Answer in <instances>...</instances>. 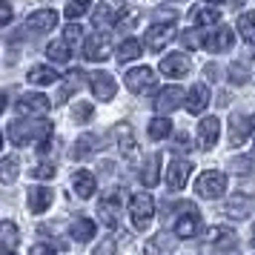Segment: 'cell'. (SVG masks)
I'll return each mask as SVG.
<instances>
[{
  "mask_svg": "<svg viewBox=\"0 0 255 255\" xmlns=\"http://www.w3.org/2000/svg\"><path fill=\"white\" fill-rule=\"evenodd\" d=\"M49 135H52V124L46 118H17L9 124V140L14 146H32L40 143V152H46L49 146Z\"/></svg>",
  "mask_w": 255,
  "mask_h": 255,
  "instance_id": "6da1fadb",
  "label": "cell"
},
{
  "mask_svg": "<svg viewBox=\"0 0 255 255\" xmlns=\"http://www.w3.org/2000/svg\"><path fill=\"white\" fill-rule=\"evenodd\" d=\"M152 215H155V201L146 192H135L132 201H129V218H132V227L135 230H146L152 224Z\"/></svg>",
  "mask_w": 255,
  "mask_h": 255,
  "instance_id": "7a4b0ae2",
  "label": "cell"
},
{
  "mask_svg": "<svg viewBox=\"0 0 255 255\" xmlns=\"http://www.w3.org/2000/svg\"><path fill=\"white\" fill-rule=\"evenodd\" d=\"M201 227H204V221H201V215L192 204H184L178 209V218H175V235L178 238H195Z\"/></svg>",
  "mask_w": 255,
  "mask_h": 255,
  "instance_id": "3957f363",
  "label": "cell"
},
{
  "mask_svg": "<svg viewBox=\"0 0 255 255\" xmlns=\"http://www.w3.org/2000/svg\"><path fill=\"white\" fill-rule=\"evenodd\" d=\"M121 207H124V195H121V189H109L101 201V207H98V218L104 221L106 227H121Z\"/></svg>",
  "mask_w": 255,
  "mask_h": 255,
  "instance_id": "277c9868",
  "label": "cell"
},
{
  "mask_svg": "<svg viewBox=\"0 0 255 255\" xmlns=\"http://www.w3.org/2000/svg\"><path fill=\"white\" fill-rule=\"evenodd\" d=\"M195 192L201 198H221L227 192V175L218 172V169H209L195 181Z\"/></svg>",
  "mask_w": 255,
  "mask_h": 255,
  "instance_id": "5b68a950",
  "label": "cell"
},
{
  "mask_svg": "<svg viewBox=\"0 0 255 255\" xmlns=\"http://www.w3.org/2000/svg\"><path fill=\"white\" fill-rule=\"evenodd\" d=\"M109 55H112V37L106 35V32H95L83 43V58L89 60V63H104Z\"/></svg>",
  "mask_w": 255,
  "mask_h": 255,
  "instance_id": "8992f818",
  "label": "cell"
},
{
  "mask_svg": "<svg viewBox=\"0 0 255 255\" xmlns=\"http://www.w3.org/2000/svg\"><path fill=\"white\" fill-rule=\"evenodd\" d=\"M189 175H192V163L186 161V158H175L169 163V169H166V186L178 192V189H184L186 181H189Z\"/></svg>",
  "mask_w": 255,
  "mask_h": 255,
  "instance_id": "52a82bcc",
  "label": "cell"
},
{
  "mask_svg": "<svg viewBox=\"0 0 255 255\" xmlns=\"http://www.w3.org/2000/svg\"><path fill=\"white\" fill-rule=\"evenodd\" d=\"M89 92L98 98V101H112L115 98V89H118V83L112 75H106V72H92L89 75Z\"/></svg>",
  "mask_w": 255,
  "mask_h": 255,
  "instance_id": "ba28073f",
  "label": "cell"
},
{
  "mask_svg": "<svg viewBox=\"0 0 255 255\" xmlns=\"http://www.w3.org/2000/svg\"><path fill=\"white\" fill-rule=\"evenodd\" d=\"M17 112L26 118H35V115H43L49 112V98L40 92H26L20 101H17Z\"/></svg>",
  "mask_w": 255,
  "mask_h": 255,
  "instance_id": "9c48e42d",
  "label": "cell"
},
{
  "mask_svg": "<svg viewBox=\"0 0 255 255\" xmlns=\"http://www.w3.org/2000/svg\"><path fill=\"white\" fill-rule=\"evenodd\" d=\"M124 81H127L129 92H146V89H152V83H155V72L149 66H135V69L127 72Z\"/></svg>",
  "mask_w": 255,
  "mask_h": 255,
  "instance_id": "30bf717a",
  "label": "cell"
},
{
  "mask_svg": "<svg viewBox=\"0 0 255 255\" xmlns=\"http://www.w3.org/2000/svg\"><path fill=\"white\" fill-rule=\"evenodd\" d=\"M172 37H175V26L172 23H155V26H149V32H146V37H143V43H146L152 52H161Z\"/></svg>",
  "mask_w": 255,
  "mask_h": 255,
  "instance_id": "8fae6325",
  "label": "cell"
},
{
  "mask_svg": "<svg viewBox=\"0 0 255 255\" xmlns=\"http://www.w3.org/2000/svg\"><path fill=\"white\" fill-rule=\"evenodd\" d=\"M106 146L104 138H98V135H81V138L75 140V146H72V158L75 161H86V158H92L95 152H101Z\"/></svg>",
  "mask_w": 255,
  "mask_h": 255,
  "instance_id": "7c38bea8",
  "label": "cell"
},
{
  "mask_svg": "<svg viewBox=\"0 0 255 255\" xmlns=\"http://www.w3.org/2000/svg\"><path fill=\"white\" fill-rule=\"evenodd\" d=\"M184 98H186V92L181 86H163L158 92V98H155V109L158 112H175L178 106L184 104Z\"/></svg>",
  "mask_w": 255,
  "mask_h": 255,
  "instance_id": "4fadbf2b",
  "label": "cell"
},
{
  "mask_svg": "<svg viewBox=\"0 0 255 255\" xmlns=\"http://www.w3.org/2000/svg\"><path fill=\"white\" fill-rule=\"evenodd\" d=\"M161 75H166V78H186L189 75V69H192V63H189V58L186 55H166V58L161 60Z\"/></svg>",
  "mask_w": 255,
  "mask_h": 255,
  "instance_id": "5bb4252c",
  "label": "cell"
},
{
  "mask_svg": "<svg viewBox=\"0 0 255 255\" xmlns=\"http://www.w3.org/2000/svg\"><path fill=\"white\" fill-rule=\"evenodd\" d=\"M55 26H58V12H52V9H40V12L29 14V20H26V29L37 32V35H46Z\"/></svg>",
  "mask_w": 255,
  "mask_h": 255,
  "instance_id": "9a60e30c",
  "label": "cell"
},
{
  "mask_svg": "<svg viewBox=\"0 0 255 255\" xmlns=\"http://www.w3.org/2000/svg\"><path fill=\"white\" fill-rule=\"evenodd\" d=\"M253 135V121L247 115H230V146H241Z\"/></svg>",
  "mask_w": 255,
  "mask_h": 255,
  "instance_id": "2e32d148",
  "label": "cell"
},
{
  "mask_svg": "<svg viewBox=\"0 0 255 255\" xmlns=\"http://www.w3.org/2000/svg\"><path fill=\"white\" fill-rule=\"evenodd\" d=\"M204 46H207L212 55L227 52V49L232 46V29H227V26H218L215 32H209V35L204 37Z\"/></svg>",
  "mask_w": 255,
  "mask_h": 255,
  "instance_id": "e0dca14e",
  "label": "cell"
},
{
  "mask_svg": "<svg viewBox=\"0 0 255 255\" xmlns=\"http://www.w3.org/2000/svg\"><path fill=\"white\" fill-rule=\"evenodd\" d=\"M218 132H221L218 118H201V124H198V135H201V149H212V146L218 143Z\"/></svg>",
  "mask_w": 255,
  "mask_h": 255,
  "instance_id": "ac0fdd59",
  "label": "cell"
},
{
  "mask_svg": "<svg viewBox=\"0 0 255 255\" xmlns=\"http://www.w3.org/2000/svg\"><path fill=\"white\" fill-rule=\"evenodd\" d=\"M207 241L212 244V250H232L238 244V235H235L232 227H212Z\"/></svg>",
  "mask_w": 255,
  "mask_h": 255,
  "instance_id": "d6986e66",
  "label": "cell"
},
{
  "mask_svg": "<svg viewBox=\"0 0 255 255\" xmlns=\"http://www.w3.org/2000/svg\"><path fill=\"white\" fill-rule=\"evenodd\" d=\"M184 104H186V109H189L192 115L204 112V109H207V104H209V89L204 86V83H195V86H192V89L186 92Z\"/></svg>",
  "mask_w": 255,
  "mask_h": 255,
  "instance_id": "ffe728a7",
  "label": "cell"
},
{
  "mask_svg": "<svg viewBox=\"0 0 255 255\" xmlns=\"http://www.w3.org/2000/svg\"><path fill=\"white\" fill-rule=\"evenodd\" d=\"M26 201H29V209H32L35 215H40V212H46L49 204H52V189H49V186H32Z\"/></svg>",
  "mask_w": 255,
  "mask_h": 255,
  "instance_id": "44dd1931",
  "label": "cell"
},
{
  "mask_svg": "<svg viewBox=\"0 0 255 255\" xmlns=\"http://www.w3.org/2000/svg\"><path fill=\"white\" fill-rule=\"evenodd\" d=\"M140 181H143L146 186H155L158 181H161V155H149V158H143Z\"/></svg>",
  "mask_w": 255,
  "mask_h": 255,
  "instance_id": "7402d4cb",
  "label": "cell"
},
{
  "mask_svg": "<svg viewBox=\"0 0 255 255\" xmlns=\"http://www.w3.org/2000/svg\"><path fill=\"white\" fill-rule=\"evenodd\" d=\"M95 175L92 172H86V169H81V172H75L72 175V189L78 192L81 198H92L95 195Z\"/></svg>",
  "mask_w": 255,
  "mask_h": 255,
  "instance_id": "603a6c76",
  "label": "cell"
},
{
  "mask_svg": "<svg viewBox=\"0 0 255 255\" xmlns=\"http://www.w3.org/2000/svg\"><path fill=\"white\" fill-rule=\"evenodd\" d=\"M17 244H20V230L14 227L12 221H3V224H0V250L12 253Z\"/></svg>",
  "mask_w": 255,
  "mask_h": 255,
  "instance_id": "cb8c5ba5",
  "label": "cell"
},
{
  "mask_svg": "<svg viewBox=\"0 0 255 255\" xmlns=\"http://www.w3.org/2000/svg\"><path fill=\"white\" fill-rule=\"evenodd\" d=\"M115 135H118V146H121V152H124L127 158H132V155L138 152V143H135L132 127H129V124H121V127L115 129Z\"/></svg>",
  "mask_w": 255,
  "mask_h": 255,
  "instance_id": "d4e9b609",
  "label": "cell"
},
{
  "mask_svg": "<svg viewBox=\"0 0 255 255\" xmlns=\"http://www.w3.org/2000/svg\"><path fill=\"white\" fill-rule=\"evenodd\" d=\"M26 81L35 83V86H49V83L58 81V72L52 69V66H32V69L26 72Z\"/></svg>",
  "mask_w": 255,
  "mask_h": 255,
  "instance_id": "484cf974",
  "label": "cell"
},
{
  "mask_svg": "<svg viewBox=\"0 0 255 255\" xmlns=\"http://www.w3.org/2000/svg\"><path fill=\"white\" fill-rule=\"evenodd\" d=\"M69 235L75 238V241H81V244L92 241V238H95V221H89V218H78V221H75V224L69 227Z\"/></svg>",
  "mask_w": 255,
  "mask_h": 255,
  "instance_id": "4316f807",
  "label": "cell"
},
{
  "mask_svg": "<svg viewBox=\"0 0 255 255\" xmlns=\"http://www.w3.org/2000/svg\"><path fill=\"white\" fill-rule=\"evenodd\" d=\"M17 172H20L17 155H3L0 158V181L3 184H12V181H17Z\"/></svg>",
  "mask_w": 255,
  "mask_h": 255,
  "instance_id": "83f0119b",
  "label": "cell"
},
{
  "mask_svg": "<svg viewBox=\"0 0 255 255\" xmlns=\"http://www.w3.org/2000/svg\"><path fill=\"white\" fill-rule=\"evenodd\" d=\"M192 20H195L198 26H218L221 20V12L215 9V6H198L195 12H192Z\"/></svg>",
  "mask_w": 255,
  "mask_h": 255,
  "instance_id": "f1b7e54d",
  "label": "cell"
},
{
  "mask_svg": "<svg viewBox=\"0 0 255 255\" xmlns=\"http://www.w3.org/2000/svg\"><path fill=\"white\" fill-rule=\"evenodd\" d=\"M135 58H140V40L129 37V40H124L118 46V63H129V60H135Z\"/></svg>",
  "mask_w": 255,
  "mask_h": 255,
  "instance_id": "f546056e",
  "label": "cell"
},
{
  "mask_svg": "<svg viewBox=\"0 0 255 255\" xmlns=\"http://www.w3.org/2000/svg\"><path fill=\"white\" fill-rule=\"evenodd\" d=\"M92 23L98 26V32H104V26L115 23V14H112V6H106V3H98L92 12Z\"/></svg>",
  "mask_w": 255,
  "mask_h": 255,
  "instance_id": "4dcf8cb0",
  "label": "cell"
},
{
  "mask_svg": "<svg viewBox=\"0 0 255 255\" xmlns=\"http://www.w3.org/2000/svg\"><path fill=\"white\" fill-rule=\"evenodd\" d=\"M169 132H172V121L169 118H155L149 124V138L152 140H163V138H169Z\"/></svg>",
  "mask_w": 255,
  "mask_h": 255,
  "instance_id": "1f68e13d",
  "label": "cell"
},
{
  "mask_svg": "<svg viewBox=\"0 0 255 255\" xmlns=\"http://www.w3.org/2000/svg\"><path fill=\"white\" fill-rule=\"evenodd\" d=\"M46 55H49V60H55V63H66V60L72 58L69 43H66V40H55V43L46 46Z\"/></svg>",
  "mask_w": 255,
  "mask_h": 255,
  "instance_id": "d6a6232c",
  "label": "cell"
},
{
  "mask_svg": "<svg viewBox=\"0 0 255 255\" xmlns=\"http://www.w3.org/2000/svg\"><path fill=\"white\" fill-rule=\"evenodd\" d=\"M238 32L247 43H255V12H247L238 17Z\"/></svg>",
  "mask_w": 255,
  "mask_h": 255,
  "instance_id": "836d02e7",
  "label": "cell"
},
{
  "mask_svg": "<svg viewBox=\"0 0 255 255\" xmlns=\"http://www.w3.org/2000/svg\"><path fill=\"white\" fill-rule=\"evenodd\" d=\"M138 20H140V12L129 6V9H124V12L115 17V26H118V29H135V26H138Z\"/></svg>",
  "mask_w": 255,
  "mask_h": 255,
  "instance_id": "e575fe53",
  "label": "cell"
},
{
  "mask_svg": "<svg viewBox=\"0 0 255 255\" xmlns=\"http://www.w3.org/2000/svg\"><path fill=\"white\" fill-rule=\"evenodd\" d=\"M227 212H230L232 218H247L250 215V201L247 198H232L230 204H227Z\"/></svg>",
  "mask_w": 255,
  "mask_h": 255,
  "instance_id": "d590c367",
  "label": "cell"
},
{
  "mask_svg": "<svg viewBox=\"0 0 255 255\" xmlns=\"http://www.w3.org/2000/svg\"><path fill=\"white\" fill-rule=\"evenodd\" d=\"M92 115H95L92 104H75L72 106V121H75V124H89Z\"/></svg>",
  "mask_w": 255,
  "mask_h": 255,
  "instance_id": "8d00e7d4",
  "label": "cell"
},
{
  "mask_svg": "<svg viewBox=\"0 0 255 255\" xmlns=\"http://www.w3.org/2000/svg\"><path fill=\"white\" fill-rule=\"evenodd\" d=\"M55 172H58V166L52 161H40L32 169V178H37V181H49V178H55Z\"/></svg>",
  "mask_w": 255,
  "mask_h": 255,
  "instance_id": "74e56055",
  "label": "cell"
},
{
  "mask_svg": "<svg viewBox=\"0 0 255 255\" xmlns=\"http://www.w3.org/2000/svg\"><path fill=\"white\" fill-rule=\"evenodd\" d=\"M89 12V0H69L66 3V17L69 20H78L81 14H86Z\"/></svg>",
  "mask_w": 255,
  "mask_h": 255,
  "instance_id": "f35d334b",
  "label": "cell"
},
{
  "mask_svg": "<svg viewBox=\"0 0 255 255\" xmlns=\"http://www.w3.org/2000/svg\"><path fill=\"white\" fill-rule=\"evenodd\" d=\"M181 40H184V46H186V49H198V46H204L201 29H189V32H184V35H181Z\"/></svg>",
  "mask_w": 255,
  "mask_h": 255,
  "instance_id": "ab89813d",
  "label": "cell"
},
{
  "mask_svg": "<svg viewBox=\"0 0 255 255\" xmlns=\"http://www.w3.org/2000/svg\"><path fill=\"white\" fill-rule=\"evenodd\" d=\"M247 78H250V72H247L244 63H232L230 66V81L232 83H247Z\"/></svg>",
  "mask_w": 255,
  "mask_h": 255,
  "instance_id": "60d3db41",
  "label": "cell"
},
{
  "mask_svg": "<svg viewBox=\"0 0 255 255\" xmlns=\"http://www.w3.org/2000/svg\"><path fill=\"white\" fill-rule=\"evenodd\" d=\"M63 40H66V43H75V40H81V26H78V23H69L66 29H63Z\"/></svg>",
  "mask_w": 255,
  "mask_h": 255,
  "instance_id": "b9f144b4",
  "label": "cell"
},
{
  "mask_svg": "<svg viewBox=\"0 0 255 255\" xmlns=\"http://www.w3.org/2000/svg\"><path fill=\"white\" fill-rule=\"evenodd\" d=\"M12 23V6L6 0H0V26H9Z\"/></svg>",
  "mask_w": 255,
  "mask_h": 255,
  "instance_id": "7bdbcfd3",
  "label": "cell"
},
{
  "mask_svg": "<svg viewBox=\"0 0 255 255\" xmlns=\"http://www.w3.org/2000/svg\"><path fill=\"white\" fill-rule=\"evenodd\" d=\"M29 255H58V250H55L52 244H35Z\"/></svg>",
  "mask_w": 255,
  "mask_h": 255,
  "instance_id": "ee69618b",
  "label": "cell"
},
{
  "mask_svg": "<svg viewBox=\"0 0 255 255\" xmlns=\"http://www.w3.org/2000/svg\"><path fill=\"white\" fill-rule=\"evenodd\" d=\"M175 146H178V149H184V152H189V149H192V138H189L186 132H181V135L175 138Z\"/></svg>",
  "mask_w": 255,
  "mask_h": 255,
  "instance_id": "f6af8a7d",
  "label": "cell"
},
{
  "mask_svg": "<svg viewBox=\"0 0 255 255\" xmlns=\"http://www.w3.org/2000/svg\"><path fill=\"white\" fill-rule=\"evenodd\" d=\"M155 17H158V20H163V17H166V23H172L178 14H175L172 9H158V12H155Z\"/></svg>",
  "mask_w": 255,
  "mask_h": 255,
  "instance_id": "bcb514c9",
  "label": "cell"
},
{
  "mask_svg": "<svg viewBox=\"0 0 255 255\" xmlns=\"http://www.w3.org/2000/svg\"><path fill=\"white\" fill-rule=\"evenodd\" d=\"M204 78H209V81H215V78H218V69H215V63H209L207 69H204Z\"/></svg>",
  "mask_w": 255,
  "mask_h": 255,
  "instance_id": "7dc6e473",
  "label": "cell"
},
{
  "mask_svg": "<svg viewBox=\"0 0 255 255\" xmlns=\"http://www.w3.org/2000/svg\"><path fill=\"white\" fill-rule=\"evenodd\" d=\"M230 6H232V9H241V6H244V0H230Z\"/></svg>",
  "mask_w": 255,
  "mask_h": 255,
  "instance_id": "c3c4849f",
  "label": "cell"
},
{
  "mask_svg": "<svg viewBox=\"0 0 255 255\" xmlns=\"http://www.w3.org/2000/svg\"><path fill=\"white\" fill-rule=\"evenodd\" d=\"M3 106H6V92L0 89V112H3Z\"/></svg>",
  "mask_w": 255,
  "mask_h": 255,
  "instance_id": "681fc988",
  "label": "cell"
},
{
  "mask_svg": "<svg viewBox=\"0 0 255 255\" xmlns=\"http://www.w3.org/2000/svg\"><path fill=\"white\" fill-rule=\"evenodd\" d=\"M0 149H3V132H0Z\"/></svg>",
  "mask_w": 255,
  "mask_h": 255,
  "instance_id": "f907efd6",
  "label": "cell"
},
{
  "mask_svg": "<svg viewBox=\"0 0 255 255\" xmlns=\"http://www.w3.org/2000/svg\"><path fill=\"white\" fill-rule=\"evenodd\" d=\"M253 244H255V227H253Z\"/></svg>",
  "mask_w": 255,
  "mask_h": 255,
  "instance_id": "816d5d0a",
  "label": "cell"
},
{
  "mask_svg": "<svg viewBox=\"0 0 255 255\" xmlns=\"http://www.w3.org/2000/svg\"><path fill=\"white\" fill-rule=\"evenodd\" d=\"M207 3H221V0H207Z\"/></svg>",
  "mask_w": 255,
  "mask_h": 255,
  "instance_id": "f5cc1de1",
  "label": "cell"
},
{
  "mask_svg": "<svg viewBox=\"0 0 255 255\" xmlns=\"http://www.w3.org/2000/svg\"><path fill=\"white\" fill-rule=\"evenodd\" d=\"M3 255H17V253H3Z\"/></svg>",
  "mask_w": 255,
  "mask_h": 255,
  "instance_id": "db71d44e",
  "label": "cell"
}]
</instances>
